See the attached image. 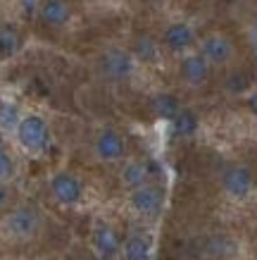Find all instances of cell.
Here are the masks:
<instances>
[{"instance_id": "6da1fadb", "label": "cell", "mask_w": 257, "mask_h": 260, "mask_svg": "<svg viewBox=\"0 0 257 260\" xmlns=\"http://www.w3.org/2000/svg\"><path fill=\"white\" fill-rule=\"evenodd\" d=\"M136 70V60L124 48H109L98 57V72L107 81H124Z\"/></svg>"}, {"instance_id": "7a4b0ae2", "label": "cell", "mask_w": 257, "mask_h": 260, "mask_svg": "<svg viewBox=\"0 0 257 260\" xmlns=\"http://www.w3.org/2000/svg\"><path fill=\"white\" fill-rule=\"evenodd\" d=\"M5 229H8L10 237L17 239V241H31V239L39 237L41 232V213L36 208H29V205L15 208L5 217Z\"/></svg>"}, {"instance_id": "3957f363", "label": "cell", "mask_w": 257, "mask_h": 260, "mask_svg": "<svg viewBox=\"0 0 257 260\" xmlns=\"http://www.w3.org/2000/svg\"><path fill=\"white\" fill-rule=\"evenodd\" d=\"M17 139L26 150L31 153H41L50 141V132H48L46 119L39 115H26L19 119L17 124Z\"/></svg>"}, {"instance_id": "277c9868", "label": "cell", "mask_w": 257, "mask_h": 260, "mask_svg": "<svg viewBox=\"0 0 257 260\" xmlns=\"http://www.w3.org/2000/svg\"><path fill=\"white\" fill-rule=\"evenodd\" d=\"M200 55L210 62V67H222L234 60L236 46L226 34H207L200 41Z\"/></svg>"}, {"instance_id": "5b68a950", "label": "cell", "mask_w": 257, "mask_h": 260, "mask_svg": "<svg viewBox=\"0 0 257 260\" xmlns=\"http://www.w3.org/2000/svg\"><path fill=\"white\" fill-rule=\"evenodd\" d=\"M252 186H255V174L245 165H231L222 174V189H224L226 196L236 198V201L248 198Z\"/></svg>"}, {"instance_id": "8992f818", "label": "cell", "mask_w": 257, "mask_h": 260, "mask_svg": "<svg viewBox=\"0 0 257 260\" xmlns=\"http://www.w3.org/2000/svg\"><path fill=\"white\" fill-rule=\"evenodd\" d=\"M129 203L138 215L143 217H153L162 210L164 205V189L157 186V184H148V186H140V189L131 191L129 196Z\"/></svg>"}, {"instance_id": "52a82bcc", "label": "cell", "mask_w": 257, "mask_h": 260, "mask_svg": "<svg viewBox=\"0 0 257 260\" xmlns=\"http://www.w3.org/2000/svg\"><path fill=\"white\" fill-rule=\"evenodd\" d=\"M50 191H53L55 201L62 203V205H77L79 201H81V193H84L81 181L69 172H57L55 174L53 179H50Z\"/></svg>"}, {"instance_id": "ba28073f", "label": "cell", "mask_w": 257, "mask_h": 260, "mask_svg": "<svg viewBox=\"0 0 257 260\" xmlns=\"http://www.w3.org/2000/svg\"><path fill=\"white\" fill-rule=\"evenodd\" d=\"M95 155L102 162H119L126 155V143L122 134L115 129H102L95 139Z\"/></svg>"}, {"instance_id": "9c48e42d", "label": "cell", "mask_w": 257, "mask_h": 260, "mask_svg": "<svg viewBox=\"0 0 257 260\" xmlns=\"http://www.w3.org/2000/svg\"><path fill=\"white\" fill-rule=\"evenodd\" d=\"M179 74L188 86L198 88V86H203V84H207V79H210V62L200 53L186 55L179 64Z\"/></svg>"}, {"instance_id": "30bf717a", "label": "cell", "mask_w": 257, "mask_h": 260, "mask_svg": "<svg viewBox=\"0 0 257 260\" xmlns=\"http://www.w3.org/2000/svg\"><path fill=\"white\" fill-rule=\"evenodd\" d=\"M162 43L174 53H183L195 43V31L193 26L186 22H174L169 24L162 34Z\"/></svg>"}, {"instance_id": "8fae6325", "label": "cell", "mask_w": 257, "mask_h": 260, "mask_svg": "<svg viewBox=\"0 0 257 260\" xmlns=\"http://www.w3.org/2000/svg\"><path fill=\"white\" fill-rule=\"evenodd\" d=\"M93 246L98 251V258L109 260L115 258L119 251H122V241H119L117 232L109 227V224H98L93 232Z\"/></svg>"}, {"instance_id": "7c38bea8", "label": "cell", "mask_w": 257, "mask_h": 260, "mask_svg": "<svg viewBox=\"0 0 257 260\" xmlns=\"http://www.w3.org/2000/svg\"><path fill=\"white\" fill-rule=\"evenodd\" d=\"M122 184H124L129 191H136L140 186H148L150 177H153V170H150L148 162L143 160H129L124 167H122Z\"/></svg>"}, {"instance_id": "4fadbf2b", "label": "cell", "mask_w": 257, "mask_h": 260, "mask_svg": "<svg viewBox=\"0 0 257 260\" xmlns=\"http://www.w3.org/2000/svg\"><path fill=\"white\" fill-rule=\"evenodd\" d=\"M39 15L48 26H64V24L69 22L71 10L67 0H43Z\"/></svg>"}, {"instance_id": "5bb4252c", "label": "cell", "mask_w": 257, "mask_h": 260, "mask_svg": "<svg viewBox=\"0 0 257 260\" xmlns=\"http://www.w3.org/2000/svg\"><path fill=\"white\" fill-rule=\"evenodd\" d=\"M153 244L145 234H129L122 244V258L124 260H150Z\"/></svg>"}, {"instance_id": "9a60e30c", "label": "cell", "mask_w": 257, "mask_h": 260, "mask_svg": "<svg viewBox=\"0 0 257 260\" xmlns=\"http://www.w3.org/2000/svg\"><path fill=\"white\" fill-rule=\"evenodd\" d=\"M153 110H155L157 117L174 122V119H176V115H179L183 108L179 105L176 95H171V93H160V95H155V98H153Z\"/></svg>"}, {"instance_id": "2e32d148", "label": "cell", "mask_w": 257, "mask_h": 260, "mask_svg": "<svg viewBox=\"0 0 257 260\" xmlns=\"http://www.w3.org/2000/svg\"><path fill=\"white\" fill-rule=\"evenodd\" d=\"M171 124H174V134L181 136V139H188V136H193L198 132L200 122H198V115L193 110H181Z\"/></svg>"}, {"instance_id": "e0dca14e", "label": "cell", "mask_w": 257, "mask_h": 260, "mask_svg": "<svg viewBox=\"0 0 257 260\" xmlns=\"http://www.w3.org/2000/svg\"><path fill=\"white\" fill-rule=\"evenodd\" d=\"M236 251V244L229 237H212L205 246V253L210 258H224V255H231Z\"/></svg>"}, {"instance_id": "ac0fdd59", "label": "cell", "mask_w": 257, "mask_h": 260, "mask_svg": "<svg viewBox=\"0 0 257 260\" xmlns=\"http://www.w3.org/2000/svg\"><path fill=\"white\" fill-rule=\"evenodd\" d=\"M19 48H22V36H19L15 29L3 26V29H0V53H3V55H15Z\"/></svg>"}, {"instance_id": "d6986e66", "label": "cell", "mask_w": 257, "mask_h": 260, "mask_svg": "<svg viewBox=\"0 0 257 260\" xmlns=\"http://www.w3.org/2000/svg\"><path fill=\"white\" fill-rule=\"evenodd\" d=\"M136 55H138L140 60H148V62H153V60L157 57L155 41L150 39V36H143V39H138V43H136Z\"/></svg>"}, {"instance_id": "ffe728a7", "label": "cell", "mask_w": 257, "mask_h": 260, "mask_svg": "<svg viewBox=\"0 0 257 260\" xmlns=\"http://www.w3.org/2000/svg\"><path fill=\"white\" fill-rule=\"evenodd\" d=\"M0 124L5 126V129H15L19 124V119H17V108L15 105H0Z\"/></svg>"}, {"instance_id": "44dd1931", "label": "cell", "mask_w": 257, "mask_h": 260, "mask_svg": "<svg viewBox=\"0 0 257 260\" xmlns=\"http://www.w3.org/2000/svg\"><path fill=\"white\" fill-rule=\"evenodd\" d=\"M15 172V165H12V158L8 155V150H0V181H5L12 177Z\"/></svg>"}, {"instance_id": "7402d4cb", "label": "cell", "mask_w": 257, "mask_h": 260, "mask_svg": "<svg viewBox=\"0 0 257 260\" xmlns=\"http://www.w3.org/2000/svg\"><path fill=\"white\" fill-rule=\"evenodd\" d=\"M8 201H10V191H8V186H3L0 184V210L8 205Z\"/></svg>"}, {"instance_id": "603a6c76", "label": "cell", "mask_w": 257, "mask_h": 260, "mask_svg": "<svg viewBox=\"0 0 257 260\" xmlns=\"http://www.w3.org/2000/svg\"><path fill=\"white\" fill-rule=\"evenodd\" d=\"M248 108H250V112L257 117V91H252V93L248 95Z\"/></svg>"}, {"instance_id": "cb8c5ba5", "label": "cell", "mask_w": 257, "mask_h": 260, "mask_svg": "<svg viewBox=\"0 0 257 260\" xmlns=\"http://www.w3.org/2000/svg\"><path fill=\"white\" fill-rule=\"evenodd\" d=\"M84 260H102V258H98V255H88V258H84Z\"/></svg>"}, {"instance_id": "d4e9b609", "label": "cell", "mask_w": 257, "mask_h": 260, "mask_svg": "<svg viewBox=\"0 0 257 260\" xmlns=\"http://www.w3.org/2000/svg\"><path fill=\"white\" fill-rule=\"evenodd\" d=\"M0 150H5V148H3V143H0Z\"/></svg>"}]
</instances>
